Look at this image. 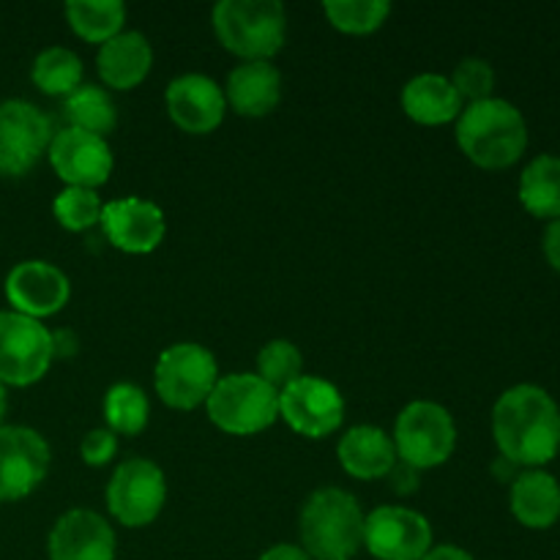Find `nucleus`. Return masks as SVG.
Segmentation results:
<instances>
[{
  "mask_svg": "<svg viewBox=\"0 0 560 560\" xmlns=\"http://www.w3.org/2000/svg\"><path fill=\"white\" fill-rule=\"evenodd\" d=\"M509 501L517 523L530 530H547L560 520V485L556 476L541 468L520 474L512 481Z\"/></svg>",
  "mask_w": 560,
  "mask_h": 560,
  "instance_id": "obj_22",
  "label": "nucleus"
},
{
  "mask_svg": "<svg viewBox=\"0 0 560 560\" xmlns=\"http://www.w3.org/2000/svg\"><path fill=\"white\" fill-rule=\"evenodd\" d=\"M337 457L345 474L361 481L386 479L399 463L392 438L381 427L370 424L353 427V430L345 432L337 446Z\"/></svg>",
  "mask_w": 560,
  "mask_h": 560,
  "instance_id": "obj_20",
  "label": "nucleus"
},
{
  "mask_svg": "<svg viewBox=\"0 0 560 560\" xmlns=\"http://www.w3.org/2000/svg\"><path fill=\"white\" fill-rule=\"evenodd\" d=\"M102 228L109 244L126 255H148L156 249L167 233V222L156 202L126 197L102 208Z\"/></svg>",
  "mask_w": 560,
  "mask_h": 560,
  "instance_id": "obj_16",
  "label": "nucleus"
},
{
  "mask_svg": "<svg viewBox=\"0 0 560 560\" xmlns=\"http://www.w3.org/2000/svg\"><path fill=\"white\" fill-rule=\"evenodd\" d=\"M47 441L31 427H0V503L27 498L49 474Z\"/></svg>",
  "mask_w": 560,
  "mask_h": 560,
  "instance_id": "obj_13",
  "label": "nucleus"
},
{
  "mask_svg": "<svg viewBox=\"0 0 560 560\" xmlns=\"http://www.w3.org/2000/svg\"><path fill=\"white\" fill-rule=\"evenodd\" d=\"M421 560H474L470 552H465L463 547H454V545H441V547H432Z\"/></svg>",
  "mask_w": 560,
  "mask_h": 560,
  "instance_id": "obj_36",
  "label": "nucleus"
},
{
  "mask_svg": "<svg viewBox=\"0 0 560 560\" xmlns=\"http://www.w3.org/2000/svg\"><path fill=\"white\" fill-rule=\"evenodd\" d=\"M224 98L238 115L262 118L273 113L282 98V74L271 60H246L230 71Z\"/></svg>",
  "mask_w": 560,
  "mask_h": 560,
  "instance_id": "obj_19",
  "label": "nucleus"
},
{
  "mask_svg": "<svg viewBox=\"0 0 560 560\" xmlns=\"http://www.w3.org/2000/svg\"><path fill=\"white\" fill-rule=\"evenodd\" d=\"M402 109L410 120L424 126L452 124L463 113V98L443 74H419L402 88Z\"/></svg>",
  "mask_w": 560,
  "mask_h": 560,
  "instance_id": "obj_23",
  "label": "nucleus"
},
{
  "mask_svg": "<svg viewBox=\"0 0 560 560\" xmlns=\"http://www.w3.org/2000/svg\"><path fill=\"white\" fill-rule=\"evenodd\" d=\"M520 202L536 219H560V159L541 153L520 175Z\"/></svg>",
  "mask_w": 560,
  "mask_h": 560,
  "instance_id": "obj_24",
  "label": "nucleus"
},
{
  "mask_svg": "<svg viewBox=\"0 0 560 560\" xmlns=\"http://www.w3.org/2000/svg\"><path fill=\"white\" fill-rule=\"evenodd\" d=\"M115 530L91 509H71L49 530V560H115Z\"/></svg>",
  "mask_w": 560,
  "mask_h": 560,
  "instance_id": "obj_18",
  "label": "nucleus"
},
{
  "mask_svg": "<svg viewBox=\"0 0 560 560\" xmlns=\"http://www.w3.org/2000/svg\"><path fill=\"white\" fill-rule=\"evenodd\" d=\"M392 441L397 448V459L408 468H438L457 448V427L443 405L419 399L397 416Z\"/></svg>",
  "mask_w": 560,
  "mask_h": 560,
  "instance_id": "obj_6",
  "label": "nucleus"
},
{
  "mask_svg": "<svg viewBox=\"0 0 560 560\" xmlns=\"http://www.w3.org/2000/svg\"><path fill=\"white\" fill-rule=\"evenodd\" d=\"M452 85L457 88L459 98H468L474 102H485L492 98V88H495V71L487 60L481 58H465L459 60V66L454 69Z\"/></svg>",
  "mask_w": 560,
  "mask_h": 560,
  "instance_id": "obj_32",
  "label": "nucleus"
},
{
  "mask_svg": "<svg viewBox=\"0 0 560 560\" xmlns=\"http://www.w3.org/2000/svg\"><path fill=\"white\" fill-rule=\"evenodd\" d=\"M153 66L151 42L140 31H124L104 42L96 55V71L104 85L115 91H131L148 77Z\"/></svg>",
  "mask_w": 560,
  "mask_h": 560,
  "instance_id": "obj_21",
  "label": "nucleus"
},
{
  "mask_svg": "<svg viewBox=\"0 0 560 560\" xmlns=\"http://www.w3.org/2000/svg\"><path fill=\"white\" fill-rule=\"evenodd\" d=\"M31 80L47 96L66 98L82 85V60L71 49L49 47L33 60Z\"/></svg>",
  "mask_w": 560,
  "mask_h": 560,
  "instance_id": "obj_27",
  "label": "nucleus"
},
{
  "mask_svg": "<svg viewBox=\"0 0 560 560\" xmlns=\"http://www.w3.org/2000/svg\"><path fill=\"white\" fill-rule=\"evenodd\" d=\"M5 408H9V397H5V386H3V383H0V421H3ZM0 427H3V424H0Z\"/></svg>",
  "mask_w": 560,
  "mask_h": 560,
  "instance_id": "obj_38",
  "label": "nucleus"
},
{
  "mask_svg": "<svg viewBox=\"0 0 560 560\" xmlns=\"http://www.w3.org/2000/svg\"><path fill=\"white\" fill-rule=\"evenodd\" d=\"M66 120L71 129L88 131V135L107 137L118 126V109L113 96L98 85H80L63 104Z\"/></svg>",
  "mask_w": 560,
  "mask_h": 560,
  "instance_id": "obj_26",
  "label": "nucleus"
},
{
  "mask_svg": "<svg viewBox=\"0 0 560 560\" xmlns=\"http://www.w3.org/2000/svg\"><path fill=\"white\" fill-rule=\"evenodd\" d=\"M279 416L299 435L326 438L337 432L345 421V399L334 383L323 377L301 375L279 392Z\"/></svg>",
  "mask_w": 560,
  "mask_h": 560,
  "instance_id": "obj_11",
  "label": "nucleus"
},
{
  "mask_svg": "<svg viewBox=\"0 0 560 560\" xmlns=\"http://www.w3.org/2000/svg\"><path fill=\"white\" fill-rule=\"evenodd\" d=\"M52 142V124L31 102L9 98L0 104V175L22 178L38 164Z\"/></svg>",
  "mask_w": 560,
  "mask_h": 560,
  "instance_id": "obj_10",
  "label": "nucleus"
},
{
  "mask_svg": "<svg viewBox=\"0 0 560 560\" xmlns=\"http://www.w3.org/2000/svg\"><path fill=\"white\" fill-rule=\"evenodd\" d=\"M82 463L91 465V468H104L107 463H113V457L118 454V435L109 432L107 427H98L85 435L80 446Z\"/></svg>",
  "mask_w": 560,
  "mask_h": 560,
  "instance_id": "obj_33",
  "label": "nucleus"
},
{
  "mask_svg": "<svg viewBox=\"0 0 560 560\" xmlns=\"http://www.w3.org/2000/svg\"><path fill=\"white\" fill-rule=\"evenodd\" d=\"M457 142L476 167L506 170L528 148V126L512 102L492 96L459 113Z\"/></svg>",
  "mask_w": 560,
  "mask_h": 560,
  "instance_id": "obj_2",
  "label": "nucleus"
},
{
  "mask_svg": "<svg viewBox=\"0 0 560 560\" xmlns=\"http://www.w3.org/2000/svg\"><path fill=\"white\" fill-rule=\"evenodd\" d=\"M156 394L167 408L195 410L208 402L219 383L217 359L197 342L170 345L156 361Z\"/></svg>",
  "mask_w": 560,
  "mask_h": 560,
  "instance_id": "obj_7",
  "label": "nucleus"
},
{
  "mask_svg": "<svg viewBox=\"0 0 560 560\" xmlns=\"http://www.w3.org/2000/svg\"><path fill=\"white\" fill-rule=\"evenodd\" d=\"M211 20L224 49L244 63L273 58L288 38V14L277 0H222Z\"/></svg>",
  "mask_w": 560,
  "mask_h": 560,
  "instance_id": "obj_4",
  "label": "nucleus"
},
{
  "mask_svg": "<svg viewBox=\"0 0 560 560\" xmlns=\"http://www.w3.org/2000/svg\"><path fill=\"white\" fill-rule=\"evenodd\" d=\"M492 476H495L498 481H514L520 474H517V465L501 457V459H495V463H492Z\"/></svg>",
  "mask_w": 560,
  "mask_h": 560,
  "instance_id": "obj_37",
  "label": "nucleus"
},
{
  "mask_svg": "<svg viewBox=\"0 0 560 560\" xmlns=\"http://www.w3.org/2000/svg\"><path fill=\"white\" fill-rule=\"evenodd\" d=\"M47 156L58 178L77 189L96 191V186L107 184L113 173V151L107 140L71 126L55 131Z\"/></svg>",
  "mask_w": 560,
  "mask_h": 560,
  "instance_id": "obj_14",
  "label": "nucleus"
},
{
  "mask_svg": "<svg viewBox=\"0 0 560 560\" xmlns=\"http://www.w3.org/2000/svg\"><path fill=\"white\" fill-rule=\"evenodd\" d=\"M492 438L501 457L517 468H541L560 452V410L541 386L520 383L492 410Z\"/></svg>",
  "mask_w": 560,
  "mask_h": 560,
  "instance_id": "obj_1",
  "label": "nucleus"
},
{
  "mask_svg": "<svg viewBox=\"0 0 560 560\" xmlns=\"http://www.w3.org/2000/svg\"><path fill=\"white\" fill-rule=\"evenodd\" d=\"M69 277L47 260H25L5 277V299L20 315L42 320L69 304Z\"/></svg>",
  "mask_w": 560,
  "mask_h": 560,
  "instance_id": "obj_15",
  "label": "nucleus"
},
{
  "mask_svg": "<svg viewBox=\"0 0 560 560\" xmlns=\"http://www.w3.org/2000/svg\"><path fill=\"white\" fill-rule=\"evenodd\" d=\"M167 501V479L156 463L131 457L115 468L107 485V509L126 528H145L162 514Z\"/></svg>",
  "mask_w": 560,
  "mask_h": 560,
  "instance_id": "obj_8",
  "label": "nucleus"
},
{
  "mask_svg": "<svg viewBox=\"0 0 560 560\" xmlns=\"http://www.w3.org/2000/svg\"><path fill=\"white\" fill-rule=\"evenodd\" d=\"M71 31L91 44H104L124 33L126 5L120 0H71L66 3Z\"/></svg>",
  "mask_w": 560,
  "mask_h": 560,
  "instance_id": "obj_25",
  "label": "nucleus"
},
{
  "mask_svg": "<svg viewBox=\"0 0 560 560\" xmlns=\"http://www.w3.org/2000/svg\"><path fill=\"white\" fill-rule=\"evenodd\" d=\"M55 359L52 334L42 320L0 312V383L3 386H33L47 375Z\"/></svg>",
  "mask_w": 560,
  "mask_h": 560,
  "instance_id": "obj_9",
  "label": "nucleus"
},
{
  "mask_svg": "<svg viewBox=\"0 0 560 560\" xmlns=\"http://www.w3.org/2000/svg\"><path fill=\"white\" fill-rule=\"evenodd\" d=\"M364 520L350 492L323 487L312 492L301 509V550L312 560H350L364 547Z\"/></svg>",
  "mask_w": 560,
  "mask_h": 560,
  "instance_id": "obj_3",
  "label": "nucleus"
},
{
  "mask_svg": "<svg viewBox=\"0 0 560 560\" xmlns=\"http://www.w3.org/2000/svg\"><path fill=\"white\" fill-rule=\"evenodd\" d=\"M151 416L148 394L135 383H115L104 394V419L107 430L115 435H140Z\"/></svg>",
  "mask_w": 560,
  "mask_h": 560,
  "instance_id": "obj_28",
  "label": "nucleus"
},
{
  "mask_svg": "<svg viewBox=\"0 0 560 560\" xmlns=\"http://www.w3.org/2000/svg\"><path fill=\"white\" fill-rule=\"evenodd\" d=\"M164 102L173 124L189 135H211L222 126L228 113L224 91L206 74L175 77L167 85Z\"/></svg>",
  "mask_w": 560,
  "mask_h": 560,
  "instance_id": "obj_17",
  "label": "nucleus"
},
{
  "mask_svg": "<svg viewBox=\"0 0 560 560\" xmlns=\"http://www.w3.org/2000/svg\"><path fill=\"white\" fill-rule=\"evenodd\" d=\"M102 200L93 189H77V186H69V189L60 191L52 202L55 219L63 224L71 233H82V230H91L93 224H98L102 219Z\"/></svg>",
  "mask_w": 560,
  "mask_h": 560,
  "instance_id": "obj_31",
  "label": "nucleus"
},
{
  "mask_svg": "<svg viewBox=\"0 0 560 560\" xmlns=\"http://www.w3.org/2000/svg\"><path fill=\"white\" fill-rule=\"evenodd\" d=\"M304 375V355L288 339H271L268 345H262V350L257 353V377L268 383L271 388L282 392L290 383H295Z\"/></svg>",
  "mask_w": 560,
  "mask_h": 560,
  "instance_id": "obj_30",
  "label": "nucleus"
},
{
  "mask_svg": "<svg viewBox=\"0 0 560 560\" xmlns=\"http://www.w3.org/2000/svg\"><path fill=\"white\" fill-rule=\"evenodd\" d=\"M323 11L337 31L350 33V36H366L388 20L392 5L383 0H328L323 3Z\"/></svg>",
  "mask_w": 560,
  "mask_h": 560,
  "instance_id": "obj_29",
  "label": "nucleus"
},
{
  "mask_svg": "<svg viewBox=\"0 0 560 560\" xmlns=\"http://www.w3.org/2000/svg\"><path fill=\"white\" fill-rule=\"evenodd\" d=\"M364 547L377 560H421L432 550V525L405 506H381L366 514Z\"/></svg>",
  "mask_w": 560,
  "mask_h": 560,
  "instance_id": "obj_12",
  "label": "nucleus"
},
{
  "mask_svg": "<svg viewBox=\"0 0 560 560\" xmlns=\"http://www.w3.org/2000/svg\"><path fill=\"white\" fill-rule=\"evenodd\" d=\"M260 560H312L301 550V545H273L262 552Z\"/></svg>",
  "mask_w": 560,
  "mask_h": 560,
  "instance_id": "obj_35",
  "label": "nucleus"
},
{
  "mask_svg": "<svg viewBox=\"0 0 560 560\" xmlns=\"http://www.w3.org/2000/svg\"><path fill=\"white\" fill-rule=\"evenodd\" d=\"M545 257L552 268L560 273V219L547 224L545 233Z\"/></svg>",
  "mask_w": 560,
  "mask_h": 560,
  "instance_id": "obj_34",
  "label": "nucleus"
},
{
  "mask_svg": "<svg viewBox=\"0 0 560 560\" xmlns=\"http://www.w3.org/2000/svg\"><path fill=\"white\" fill-rule=\"evenodd\" d=\"M206 408L211 424L228 435H257L279 419V392L262 377L241 372L219 377Z\"/></svg>",
  "mask_w": 560,
  "mask_h": 560,
  "instance_id": "obj_5",
  "label": "nucleus"
}]
</instances>
